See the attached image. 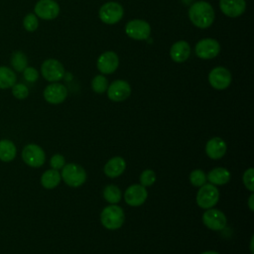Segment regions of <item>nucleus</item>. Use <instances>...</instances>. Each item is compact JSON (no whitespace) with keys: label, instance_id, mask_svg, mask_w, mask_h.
<instances>
[{"label":"nucleus","instance_id":"9b49d317","mask_svg":"<svg viewBox=\"0 0 254 254\" xmlns=\"http://www.w3.org/2000/svg\"><path fill=\"white\" fill-rule=\"evenodd\" d=\"M202 222L211 230H222L226 225V216L219 209L208 208L202 214Z\"/></svg>","mask_w":254,"mask_h":254},{"label":"nucleus","instance_id":"5701e85b","mask_svg":"<svg viewBox=\"0 0 254 254\" xmlns=\"http://www.w3.org/2000/svg\"><path fill=\"white\" fill-rule=\"evenodd\" d=\"M17 80L16 73L8 66H0V88L6 89L12 87Z\"/></svg>","mask_w":254,"mask_h":254},{"label":"nucleus","instance_id":"f3484780","mask_svg":"<svg viewBox=\"0 0 254 254\" xmlns=\"http://www.w3.org/2000/svg\"><path fill=\"white\" fill-rule=\"evenodd\" d=\"M219 8L225 16L236 18L245 12L246 2L245 0H219Z\"/></svg>","mask_w":254,"mask_h":254},{"label":"nucleus","instance_id":"20e7f679","mask_svg":"<svg viewBox=\"0 0 254 254\" xmlns=\"http://www.w3.org/2000/svg\"><path fill=\"white\" fill-rule=\"evenodd\" d=\"M124 15V9L121 4L114 1L104 3L98 12L99 19L107 25H114L118 23Z\"/></svg>","mask_w":254,"mask_h":254},{"label":"nucleus","instance_id":"72a5a7b5","mask_svg":"<svg viewBox=\"0 0 254 254\" xmlns=\"http://www.w3.org/2000/svg\"><path fill=\"white\" fill-rule=\"evenodd\" d=\"M50 165L55 170H60L65 165V160L61 154L54 155L50 160Z\"/></svg>","mask_w":254,"mask_h":254},{"label":"nucleus","instance_id":"6e6552de","mask_svg":"<svg viewBox=\"0 0 254 254\" xmlns=\"http://www.w3.org/2000/svg\"><path fill=\"white\" fill-rule=\"evenodd\" d=\"M195 55L202 60L214 59L220 52L219 43L212 38H205L198 41L194 48Z\"/></svg>","mask_w":254,"mask_h":254},{"label":"nucleus","instance_id":"a211bd4d","mask_svg":"<svg viewBox=\"0 0 254 254\" xmlns=\"http://www.w3.org/2000/svg\"><path fill=\"white\" fill-rule=\"evenodd\" d=\"M226 152V143L219 137L211 138L207 141L205 145L206 155L213 160L220 159L224 156Z\"/></svg>","mask_w":254,"mask_h":254},{"label":"nucleus","instance_id":"f8f14e48","mask_svg":"<svg viewBox=\"0 0 254 254\" xmlns=\"http://www.w3.org/2000/svg\"><path fill=\"white\" fill-rule=\"evenodd\" d=\"M131 94L130 84L123 79H117L111 82L107 87V96L112 101H123Z\"/></svg>","mask_w":254,"mask_h":254},{"label":"nucleus","instance_id":"b1692460","mask_svg":"<svg viewBox=\"0 0 254 254\" xmlns=\"http://www.w3.org/2000/svg\"><path fill=\"white\" fill-rule=\"evenodd\" d=\"M16 157L15 144L10 140L0 141V160L3 162H10Z\"/></svg>","mask_w":254,"mask_h":254},{"label":"nucleus","instance_id":"2eb2a0df","mask_svg":"<svg viewBox=\"0 0 254 254\" xmlns=\"http://www.w3.org/2000/svg\"><path fill=\"white\" fill-rule=\"evenodd\" d=\"M66 96L67 89L62 83H51L44 90V98L51 104H60L65 100Z\"/></svg>","mask_w":254,"mask_h":254},{"label":"nucleus","instance_id":"2f4dec72","mask_svg":"<svg viewBox=\"0 0 254 254\" xmlns=\"http://www.w3.org/2000/svg\"><path fill=\"white\" fill-rule=\"evenodd\" d=\"M253 178H254V169L253 168H249L247 169L242 177L243 180V184L246 187L247 190H249L250 191L254 190V185H253Z\"/></svg>","mask_w":254,"mask_h":254},{"label":"nucleus","instance_id":"7c9ffc66","mask_svg":"<svg viewBox=\"0 0 254 254\" xmlns=\"http://www.w3.org/2000/svg\"><path fill=\"white\" fill-rule=\"evenodd\" d=\"M12 93L18 99H25L29 95V89L23 83H15L12 86Z\"/></svg>","mask_w":254,"mask_h":254},{"label":"nucleus","instance_id":"0eeeda50","mask_svg":"<svg viewBox=\"0 0 254 254\" xmlns=\"http://www.w3.org/2000/svg\"><path fill=\"white\" fill-rule=\"evenodd\" d=\"M125 33L129 38L137 41L147 40L151 34V26L144 20L134 19L126 24Z\"/></svg>","mask_w":254,"mask_h":254},{"label":"nucleus","instance_id":"473e14b6","mask_svg":"<svg viewBox=\"0 0 254 254\" xmlns=\"http://www.w3.org/2000/svg\"><path fill=\"white\" fill-rule=\"evenodd\" d=\"M23 75H24V78L29 82H35L39 78L38 70L32 66H27L23 70Z\"/></svg>","mask_w":254,"mask_h":254},{"label":"nucleus","instance_id":"f257e3e1","mask_svg":"<svg viewBox=\"0 0 254 254\" xmlns=\"http://www.w3.org/2000/svg\"><path fill=\"white\" fill-rule=\"evenodd\" d=\"M190 22L199 29H206L212 25L215 13L212 6L206 1H197L189 9Z\"/></svg>","mask_w":254,"mask_h":254},{"label":"nucleus","instance_id":"393cba45","mask_svg":"<svg viewBox=\"0 0 254 254\" xmlns=\"http://www.w3.org/2000/svg\"><path fill=\"white\" fill-rule=\"evenodd\" d=\"M11 65L16 71H23L28 66L27 56L21 51L14 52L11 56Z\"/></svg>","mask_w":254,"mask_h":254},{"label":"nucleus","instance_id":"4be33fe9","mask_svg":"<svg viewBox=\"0 0 254 254\" xmlns=\"http://www.w3.org/2000/svg\"><path fill=\"white\" fill-rule=\"evenodd\" d=\"M62 178L60 173L58 172V170L52 169V170H48L46 171L42 177H41V184L45 189L48 190H52L54 188H56L60 182H61Z\"/></svg>","mask_w":254,"mask_h":254},{"label":"nucleus","instance_id":"dca6fc26","mask_svg":"<svg viewBox=\"0 0 254 254\" xmlns=\"http://www.w3.org/2000/svg\"><path fill=\"white\" fill-rule=\"evenodd\" d=\"M147 196L148 191L142 185H132L126 190L124 193L125 201L131 206H139L143 204Z\"/></svg>","mask_w":254,"mask_h":254},{"label":"nucleus","instance_id":"39448f33","mask_svg":"<svg viewBox=\"0 0 254 254\" xmlns=\"http://www.w3.org/2000/svg\"><path fill=\"white\" fill-rule=\"evenodd\" d=\"M219 199V191L212 184H204L199 187L196 193V203L203 209L213 207Z\"/></svg>","mask_w":254,"mask_h":254},{"label":"nucleus","instance_id":"a878e982","mask_svg":"<svg viewBox=\"0 0 254 254\" xmlns=\"http://www.w3.org/2000/svg\"><path fill=\"white\" fill-rule=\"evenodd\" d=\"M103 197L107 202L115 204L121 199V191L115 185H108L103 190Z\"/></svg>","mask_w":254,"mask_h":254},{"label":"nucleus","instance_id":"9d476101","mask_svg":"<svg viewBox=\"0 0 254 254\" xmlns=\"http://www.w3.org/2000/svg\"><path fill=\"white\" fill-rule=\"evenodd\" d=\"M22 158L28 166L33 168H39L43 166L46 161L44 150L36 144H29L25 146L22 151Z\"/></svg>","mask_w":254,"mask_h":254},{"label":"nucleus","instance_id":"ddd939ff","mask_svg":"<svg viewBox=\"0 0 254 254\" xmlns=\"http://www.w3.org/2000/svg\"><path fill=\"white\" fill-rule=\"evenodd\" d=\"M35 15L43 20L56 19L60 13V6L54 0H39L35 5Z\"/></svg>","mask_w":254,"mask_h":254},{"label":"nucleus","instance_id":"c9c22d12","mask_svg":"<svg viewBox=\"0 0 254 254\" xmlns=\"http://www.w3.org/2000/svg\"><path fill=\"white\" fill-rule=\"evenodd\" d=\"M201 254H219V253L215 251H205V252H202Z\"/></svg>","mask_w":254,"mask_h":254},{"label":"nucleus","instance_id":"f704fd0d","mask_svg":"<svg viewBox=\"0 0 254 254\" xmlns=\"http://www.w3.org/2000/svg\"><path fill=\"white\" fill-rule=\"evenodd\" d=\"M253 200H254V194L251 193V195L249 196V199H248V206L250 208L251 211L254 210V204H253Z\"/></svg>","mask_w":254,"mask_h":254},{"label":"nucleus","instance_id":"f03ea898","mask_svg":"<svg viewBox=\"0 0 254 254\" xmlns=\"http://www.w3.org/2000/svg\"><path fill=\"white\" fill-rule=\"evenodd\" d=\"M125 220V214L123 209L116 205L110 204L103 208L100 213V221L102 225L110 230L120 228Z\"/></svg>","mask_w":254,"mask_h":254},{"label":"nucleus","instance_id":"1a4fd4ad","mask_svg":"<svg viewBox=\"0 0 254 254\" xmlns=\"http://www.w3.org/2000/svg\"><path fill=\"white\" fill-rule=\"evenodd\" d=\"M232 80L230 71L223 66H216L212 68L208 73L209 84L217 90L227 88Z\"/></svg>","mask_w":254,"mask_h":254},{"label":"nucleus","instance_id":"bb28decb","mask_svg":"<svg viewBox=\"0 0 254 254\" xmlns=\"http://www.w3.org/2000/svg\"><path fill=\"white\" fill-rule=\"evenodd\" d=\"M107 87H108V81L104 75L98 74L93 77L91 81V88L94 92L103 93L107 90Z\"/></svg>","mask_w":254,"mask_h":254},{"label":"nucleus","instance_id":"4468645a","mask_svg":"<svg viewBox=\"0 0 254 254\" xmlns=\"http://www.w3.org/2000/svg\"><path fill=\"white\" fill-rule=\"evenodd\" d=\"M119 65V58L116 53L107 51L102 53L96 62L98 70L103 74H110L114 72Z\"/></svg>","mask_w":254,"mask_h":254},{"label":"nucleus","instance_id":"e433bc0d","mask_svg":"<svg viewBox=\"0 0 254 254\" xmlns=\"http://www.w3.org/2000/svg\"><path fill=\"white\" fill-rule=\"evenodd\" d=\"M253 237L251 238V241H250V251H251V253L253 254Z\"/></svg>","mask_w":254,"mask_h":254},{"label":"nucleus","instance_id":"c756f323","mask_svg":"<svg viewBox=\"0 0 254 254\" xmlns=\"http://www.w3.org/2000/svg\"><path fill=\"white\" fill-rule=\"evenodd\" d=\"M156 181V174L153 170H145L140 175V183L143 187H150Z\"/></svg>","mask_w":254,"mask_h":254},{"label":"nucleus","instance_id":"aec40b11","mask_svg":"<svg viewBox=\"0 0 254 254\" xmlns=\"http://www.w3.org/2000/svg\"><path fill=\"white\" fill-rule=\"evenodd\" d=\"M126 169V162L121 157H114L110 159L104 166V174L109 178L119 177Z\"/></svg>","mask_w":254,"mask_h":254},{"label":"nucleus","instance_id":"c85d7f7f","mask_svg":"<svg viewBox=\"0 0 254 254\" xmlns=\"http://www.w3.org/2000/svg\"><path fill=\"white\" fill-rule=\"evenodd\" d=\"M23 26L25 28L26 31L28 32H34L37 30L38 26H39V21H38V17L33 14V13H29L25 16L24 20H23Z\"/></svg>","mask_w":254,"mask_h":254},{"label":"nucleus","instance_id":"7ed1b4c3","mask_svg":"<svg viewBox=\"0 0 254 254\" xmlns=\"http://www.w3.org/2000/svg\"><path fill=\"white\" fill-rule=\"evenodd\" d=\"M61 178L64 182L72 188H77L83 185L86 181V172L84 169L74 163L66 164L62 168Z\"/></svg>","mask_w":254,"mask_h":254},{"label":"nucleus","instance_id":"cd10ccee","mask_svg":"<svg viewBox=\"0 0 254 254\" xmlns=\"http://www.w3.org/2000/svg\"><path fill=\"white\" fill-rule=\"evenodd\" d=\"M206 175L202 170H193L190 175V182L193 187H201L206 183Z\"/></svg>","mask_w":254,"mask_h":254},{"label":"nucleus","instance_id":"423d86ee","mask_svg":"<svg viewBox=\"0 0 254 254\" xmlns=\"http://www.w3.org/2000/svg\"><path fill=\"white\" fill-rule=\"evenodd\" d=\"M43 77L51 82H57L64 76V67L63 64L56 59H48L41 65Z\"/></svg>","mask_w":254,"mask_h":254},{"label":"nucleus","instance_id":"412c9836","mask_svg":"<svg viewBox=\"0 0 254 254\" xmlns=\"http://www.w3.org/2000/svg\"><path fill=\"white\" fill-rule=\"evenodd\" d=\"M206 179L212 184V185H225L230 180V173L227 169L218 167L212 169L206 176Z\"/></svg>","mask_w":254,"mask_h":254},{"label":"nucleus","instance_id":"6ab92c4d","mask_svg":"<svg viewBox=\"0 0 254 254\" xmlns=\"http://www.w3.org/2000/svg\"><path fill=\"white\" fill-rule=\"evenodd\" d=\"M190 55V47L186 41H178L172 45L170 50L171 59L176 63L186 62Z\"/></svg>","mask_w":254,"mask_h":254}]
</instances>
